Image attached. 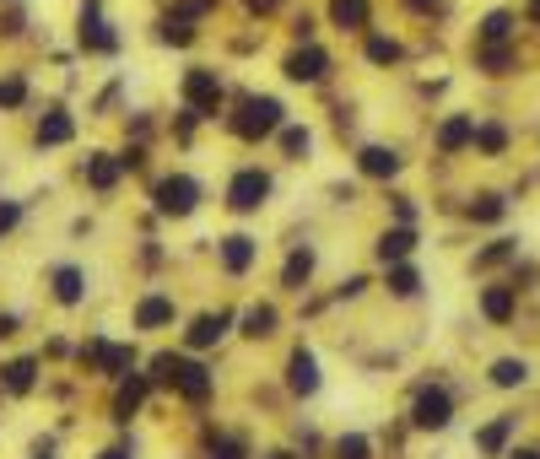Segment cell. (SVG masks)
<instances>
[{
	"label": "cell",
	"mask_w": 540,
	"mask_h": 459,
	"mask_svg": "<svg viewBox=\"0 0 540 459\" xmlns=\"http://www.w3.org/2000/svg\"><path fill=\"white\" fill-rule=\"evenodd\" d=\"M33 373H38V362H33V356H22V362H11V367H5V378H0V384H5L11 395H27V389H33Z\"/></svg>",
	"instance_id": "obj_24"
},
{
	"label": "cell",
	"mask_w": 540,
	"mask_h": 459,
	"mask_svg": "<svg viewBox=\"0 0 540 459\" xmlns=\"http://www.w3.org/2000/svg\"><path fill=\"white\" fill-rule=\"evenodd\" d=\"M411 5H417V11H432V5H437V0H411Z\"/></svg>",
	"instance_id": "obj_43"
},
{
	"label": "cell",
	"mask_w": 540,
	"mask_h": 459,
	"mask_svg": "<svg viewBox=\"0 0 540 459\" xmlns=\"http://www.w3.org/2000/svg\"><path fill=\"white\" fill-rule=\"evenodd\" d=\"M270 459H287V454H270Z\"/></svg>",
	"instance_id": "obj_45"
},
{
	"label": "cell",
	"mask_w": 540,
	"mask_h": 459,
	"mask_svg": "<svg viewBox=\"0 0 540 459\" xmlns=\"http://www.w3.org/2000/svg\"><path fill=\"white\" fill-rule=\"evenodd\" d=\"M0 103H5V109L22 103V82H0Z\"/></svg>",
	"instance_id": "obj_38"
},
{
	"label": "cell",
	"mask_w": 540,
	"mask_h": 459,
	"mask_svg": "<svg viewBox=\"0 0 540 459\" xmlns=\"http://www.w3.org/2000/svg\"><path fill=\"white\" fill-rule=\"evenodd\" d=\"M168 319H173V303H168V298H146L141 314H135L141 330H157V325H168Z\"/></svg>",
	"instance_id": "obj_23"
},
{
	"label": "cell",
	"mask_w": 540,
	"mask_h": 459,
	"mask_svg": "<svg viewBox=\"0 0 540 459\" xmlns=\"http://www.w3.org/2000/svg\"><path fill=\"white\" fill-rule=\"evenodd\" d=\"M309 270H314V254H309V249H303V254H292V259H287V287L309 281Z\"/></svg>",
	"instance_id": "obj_34"
},
{
	"label": "cell",
	"mask_w": 540,
	"mask_h": 459,
	"mask_svg": "<svg viewBox=\"0 0 540 459\" xmlns=\"http://www.w3.org/2000/svg\"><path fill=\"white\" fill-rule=\"evenodd\" d=\"M530 378H535V367H530L525 356H497V362L486 367V384H492V389H503V395L530 389Z\"/></svg>",
	"instance_id": "obj_7"
},
{
	"label": "cell",
	"mask_w": 540,
	"mask_h": 459,
	"mask_svg": "<svg viewBox=\"0 0 540 459\" xmlns=\"http://www.w3.org/2000/svg\"><path fill=\"white\" fill-rule=\"evenodd\" d=\"M276 124H281V103H276V98H249V103H243V114L232 119V130H238L243 141H254V135H270Z\"/></svg>",
	"instance_id": "obj_4"
},
{
	"label": "cell",
	"mask_w": 540,
	"mask_h": 459,
	"mask_svg": "<svg viewBox=\"0 0 540 459\" xmlns=\"http://www.w3.org/2000/svg\"><path fill=\"white\" fill-rule=\"evenodd\" d=\"M476 141V114H448L437 124V151L443 157H454V151H465Z\"/></svg>",
	"instance_id": "obj_8"
},
{
	"label": "cell",
	"mask_w": 540,
	"mask_h": 459,
	"mask_svg": "<svg viewBox=\"0 0 540 459\" xmlns=\"http://www.w3.org/2000/svg\"><path fill=\"white\" fill-rule=\"evenodd\" d=\"M265 195H270V179H265L260 168H249V173H238V179H232V190H227V200H232L238 211H254V206H260Z\"/></svg>",
	"instance_id": "obj_9"
},
{
	"label": "cell",
	"mask_w": 540,
	"mask_h": 459,
	"mask_svg": "<svg viewBox=\"0 0 540 459\" xmlns=\"http://www.w3.org/2000/svg\"><path fill=\"white\" fill-rule=\"evenodd\" d=\"M287 384H292L298 395H314V389H319V362H314L309 351H298L292 367H287Z\"/></svg>",
	"instance_id": "obj_16"
},
{
	"label": "cell",
	"mask_w": 540,
	"mask_h": 459,
	"mask_svg": "<svg viewBox=\"0 0 540 459\" xmlns=\"http://www.w3.org/2000/svg\"><path fill=\"white\" fill-rule=\"evenodd\" d=\"M324 71H329V54L314 49V44H303V49L287 60V76H292V82H324Z\"/></svg>",
	"instance_id": "obj_12"
},
{
	"label": "cell",
	"mask_w": 540,
	"mask_h": 459,
	"mask_svg": "<svg viewBox=\"0 0 540 459\" xmlns=\"http://www.w3.org/2000/svg\"><path fill=\"white\" fill-rule=\"evenodd\" d=\"M54 292H60V303H76L82 298V270H54Z\"/></svg>",
	"instance_id": "obj_29"
},
{
	"label": "cell",
	"mask_w": 540,
	"mask_h": 459,
	"mask_svg": "<svg viewBox=\"0 0 540 459\" xmlns=\"http://www.w3.org/2000/svg\"><path fill=\"white\" fill-rule=\"evenodd\" d=\"M141 400H146V378H130V384L119 389V400H113V416L130 422V411H141Z\"/></svg>",
	"instance_id": "obj_25"
},
{
	"label": "cell",
	"mask_w": 540,
	"mask_h": 459,
	"mask_svg": "<svg viewBox=\"0 0 540 459\" xmlns=\"http://www.w3.org/2000/svg\"><path fill=\"white\" fill-rule=\"evenodd\" d=\"M227 336V314H201L195 319V330H190V346H211Z\"/></svg>",
	"instance_id": "obj_22"
},
{
	"label": "cell",
	"mask_w": 540,
	"mask_h": 459,
	"mask_svg": "<svg viewBox=\"0 0 540 459\" xmlns=\"http://www.w3.org/2000/svg\"><path fill=\"white\" fill-rule=\"evenodd\" d=\"M508 259H519V243H514V238H492V243L476 254V270H492V265H508Z\"/></svg>",
	"instance_id": "obj_18"
},
{
	"label": "cell",
	"mask_w": 540,
	"mask_h": 459,
	"mask_svg": "<svg viewBox=\"0 0 540 459\" xmlns=\"http://www.w3.org/2000/svg\"><path fill=\"white\" fill-rule=\"evenodd\" d=\"M243 330H249L254 341H260V336H270V330H276V308H254V314L243 319Z\"/></svg>",
	"instance_id": "obj_32"
},
{
	"label": "cell",
	"mask_w": 540,
	"mask_h": 459,
	"mask_svg": "<svg viewBox=\"0 0 540 459\" xmlns=\"http://www.w3.org/2000/svg\"><path fill=\"white\" fill-rule=\"evenodd\" d=\"M211 459H243V444H238V438H221L211 449Z\"/></svg>",
	"instance_id": "obj_36"
},
{
	"label": "cell",
	"mask_w": 540,
	"mask_h": 459,
	"mask_svg": "<svg viewBox=\"0 0 540 459\" xmlns=\"http://www.w3.org/2000/svg\"><path fill=\"white\" fill-rule=\"evenodd\" d=\"M329 16L340 27H368V0H329Z\"/></svg>",
	"instance_id": "obj_26"
},
{
	"label": "cell",
	"mask_w": 540,
	"mask_h": 459,
	"mask_svg": "<svg viewBox=\"0 0 540 459\" xmlns=\"http://www.w3.org/2000/svg\"><path fill=\"white\" fill-rule=\"evenodd\" d=\"M368 60L373 65H395L400 60V44L395 38H368Z\"/></svg>",
	"instance_id": "obj_30"
},
{
	"label": "cell",
	"mask_w": 540,
	"mask_h": 459,
	"mask_svg": "<svg viewBox=\"0 0 540 459\" xmlns=\"http://www.w3.org/2000/svg\"><path fill=\"white\" fill-rule=\"evenodd\" d=\"M411 254H417V228H411V222H400V228H389L378 238V259H384V265H400V259H411Z\"/></svg>",
	"instance_id": "obj_11"
},
{
	"label": "cell",
	"mask_w": 540,
	"mask_h": 459,
	"mask_svg": "<svg viewBox=\"0 0 540 459\" xmlns=\"http://www.w3.org/2000/svg\"><path fill=\"white\" fill-rule=\"evenodd\" d=\"M195 200H201V184L195 179H162L157 184V211L162 217H190Z\"/></svg>",
	"instance_id": "obj_6"
},
{
	"label": "cell",
	"mask_w": 540,
	"mask_h": 459,
	"mask_svg": "<svg viewBox=\"0 0 540 459\" xmlns=\"http://www.w3.org/2000/svg\"><path fill=\"white\" fill-rule=\"evenodd\" d=\"M525 22H535V27H540V0H530V5H525Z\"/></svg>",
	"instance_id": "obj_41"
},
{
	"label": "cell",
	"mask_w": 540,
	"mask_h": 459,
	"mask_svg": "<svg viewBox=\"0 0 540 459\" xmlns=\"http://www.w3.org/2000/svg\"><path fill=\"white\" fill-rule=\"evenodd\" d=\"M514 22H519V16H514L508 5H497V11H486V16H481V27H476V33H481V44H508V38H514Z\"/></svg>",
	"instance_id": "obj_15"
},
{
	"label": "cell",
	"mask_w": 540,
	"mask_h": 459,
	"mask_svg": "<svg viewBox=\"0 0 540 459\" xmlns=\"http://www.w3.org/2000/svg\"><path fill=\"white\" fill-rule=\"evenodd\" d=\"M508 141H514V135H508V124H497V119H476V141H470V146H476L481 157H503V151H508Z\"/></svg>",
	"instance_id": "obj_14"
},
{
	"label": "cell",
	"mask_w": 540,
	"mask_h": 459,
	"mask_svg": "<svg viewBox=\"0 0 540 459\" xmlns=\"http://www.w3.org/2000/svg\"><path fill=\"white\" fill-rule=\"evenodd\" d=\"M103 459H130V454H124V449H108V454Z\"/></svg>",
	"instance_id": "obj_44"
},
{
	"label": "cell",
	"mask_w": 540,
	"mask_h": 459,
	"mask_svg": "<svg viewBox=\"0 0 540 459\" xmlns=\"http://www.w3.org/2000/svg\"><path fill=\"white\" fill-rule=\"evenodd\" d=\"M249 5H254V11H270V5H276V0H249Z\"/></svg>",
	"instance_id": "obj_42"
},
{
	"label": "cell",
	"mask_w": 540,
	"mask_h": 459,
	"mask_svg": "<svg viewBox=\"0 0 540 459\" xmlns=\"http://www.w3.org/2000/svg\"><path fill=\"white\" fill-rule=\"evenodd\" d=\"M335 459H373V449H368V438H362V433H351V438H340V444H335Z\"/></svg>",
	"instance_id": "obj_33"
},
{
	"label": "cell",
	"mask_w": 540,
	"mask_h": 459,
	"mask_svg": "<svg viewBox=\"0 0 540 459\" xmlns=\"http://www.w3.org/2000/svg\"><path fill=\"white\" fill-rule=\"evenodd\" d=\"M152 367H157V378L179 384L190 400H206V395H211V378H206V367H195V362H184V356H157Z\"/></svg>",
	"instance_id": "obj_3"
},
{
	"label": "cell",
	"mask_w": 540,
	"mask_h": 459,
	"mask_svg": "<svg viewBox=\"0 0 540 459\" xmlns=\"http://www.w3.org/2000/svg\"><path fill=\"white\" fill-rule=\"evenodd\" d=\"M481 71L508 76L514 71V44H481Z\"/></svg>",
	"instance_id": "obj_20"
},
{
	"label": "cell",
	"mask_w": 540,
	"mask_h": 459,
	"mask_svg": "<svg viewBox=\"0 0 540 459\" xmlns=\"http://www.w3.org/2000/svg\"><path fill=\"white\" fill-rule=\"evenodd\" d=\"M514 444H519V411H497L492 422H481V427L470 433V449L481 459H503Z\"/></svg>",
	"instance_id": "obj_2"
},
{
	"label": "cell",
	"mask_w": 540,
	"mask_h": 459,
	"mask_svg": "<svg viewBox=\"0 0 540 459\" xmlns=\"http://www.w3.org/2000/svg\"><path fill=\"white\" fill-rule=\"evenodd\" d=\"M465 211H470V222H503V217H508V200L486 190V195H476V200H470Z\"/></svg>",
	"instance_id": "obj_17"
},
{
	"label": "cell",
	"mask_w": 540,
	"mask_h": 459,
	"mask_svg": "<svg viewBox=\"0 0 540 459\" xmlns=\"http://www.w3.org/2000/svg\"><path fill=\"white\" fill-rule=\"evenodd\" d=\"M5 228H16V206H0V232Z\"/></svg>",
	"instance_id": "obj_40"
},
{
	"label": "cell",
	"mask_w": 540,
	"mask_h": 459,
	"mask_svg": "<svg viewBox=\"0 0 540 459\" xmlns=\"http://www.w3.org/2000/svg\"><path fill=\"white\" fill-rule=\"evenodd\" d=\"M221 259H227V270H249V259H254V238H227V243H221Z\"/></svg>",
	"instance_id": "obj_27"
},
{
	"label": "cell",
	"mask_w": 540,
	"mask_h": 459,
	"mask_svg": "<svg viewBox=\"0 0 540 459\" xmlns=\"http://www.w3.org/2000/svg\"><path fill=\"white\" fill-rule=\"evenodd\" d=\"M82 44H87V49H113V33H108V22L103 16H98V11H87V16H82Z\"/></svg>",
	"instance_id": "obj_21"
},
{
	"label": "cell",
	"mask_w": 540,
	"mask_h": 459,
	"mask_svg": "<svg viewBox=\"0 0 540 459\" xmlns=\"http://www.w3.org/2000/svg\"><path fill=\"white\" fill-rule=\"evenodd\" d=\"M389 292H395V298H417V292H422V270L406 265V259L389 265Z\"/></svg>",
	"instance_id": "obj_19"
},
{
	"label": "cell",
	"mask_w": 540,
	"mask_h": 459,
	"mask_svg": "<svg viewBox=\"0 0 540 459\" xmlns=\"http://www.w3.org/2000/svg\"><path fill=\"white\" fill-rule=\"evenodd\" d=\"M454 395L443 389V384H422L417 395H411V427L417 433H448L454 427Z\"/></svg>",
	"instance_id": "obj_1"
},
{
	"label": "cell",
	"mask_w": 540,
	"mask_h": 459,
	"mask_svg": "<svg viewBox=\"0 0 540 459\" xmlns=\"http://www.w3.org/2000/svg\"><path fill=\"white\" fill-rule=\"evenodd\" d=\"M357 168H362L368 179H395V173H400V151H395V146H362Z\"/></svg>",
	"instance_id": "obj_13"
},
{
	"label": "cell",
	"mask_w": 540,
	"mask_h": 459,
	"mask_svg": "<svg viewBox=\"0 0 540 459\" xmlns=\"http://www.w3.org/2000/svg\"><path fill=\"white\" fill-rule=\"evenodd\" d=\"M184 98H190V109L216 114V103H221V82H216L211 71H190V76H184Z\"/></svg>",
	"instance_id": "obj_10"
},
{
	"label": "cell",
	"mask_w": 540,
	"mask_h": 459,
	"mask_svg": "<svg viewBox=\"0 0 540 459\" xmlns=\"http://www.w3.org/2000/svg\"><path fill=\"white\" fill-rule=\"evenodd\" d=\"M71 130H76V124H71L65 114H49L44 124H38V141H44V146H60V141H71Z\"/></svg>",
	"instance_id": "obj_28"
},
{
	"label": "cell",
	"mask_w": 540,
	"mask_h": 459,
	"mask_svg": "<svg viewBox=\"0 0 540 459\" xmlns=\"http://www.w3.org/2000/svg\"><path fill=\"white\" fill-rule=\"evenodd\" d=\"M162 38H168V44H190V27H184V22H162Z\"/></svg>",
	"instance_id": "obj_37"
},
{
	"label": "cell",
	"mask_w": 540,
	"mask_h": 459,
	"mask_svg": "<svg viewBox=\"0 0 540 459\" xmlns=\"http://www.w3.org/2000/svg\"><path fill=\"white\" fill-rule=\"evenodd\" d=\"M87 179H93L98 190H113V179H119V162H108V157H93V162H87Z\"/></svg>",
	"instance_id": "obj_31"
},
{
	"label": "cell",
	"mask_w": 540,
	"mask_h": 459,
	"mask_svg": "<svg viewBox=\"0 0 540 459\" xmlns=\"http://www.w3.org/2000/svg\"><path fill=\"white\" fill-rule=\"evenodd\" d=\"M503 459H540V444H514Z\"/></svg>",
	"instance_id": "obj_39"
},
{
	"label": "cell",
	"mask_w": 540,
	"mask_h": 459,
	"mask_svg": "<svg viewBox=\"0 0 540 459\" xmlns=\"http://www.w3.org/2000/svg\"><path fill=\"white\" fill-rule=\"evenodd\" d=\"M281 146H287L292 157H298V151H309V130H287V135H281Z\"/></svg>",
	"instance_id": "obj_35"
},
{
	"label": "cell",
	"mask_w": 540,
	"mask_h": 459,
	"mask_svg": "<svg viewBox=\"0 0 540 459\" xmlns=\"http://www.w3.org/2000/svg\"><path fill=\"white\" fill-rule=\"evenodd\" d=\"M514 314H519V287H514V281L481 287V319H486V325H514Z\"/></svg>",
	"instance_id": "obj_5"
}]
</instances>
